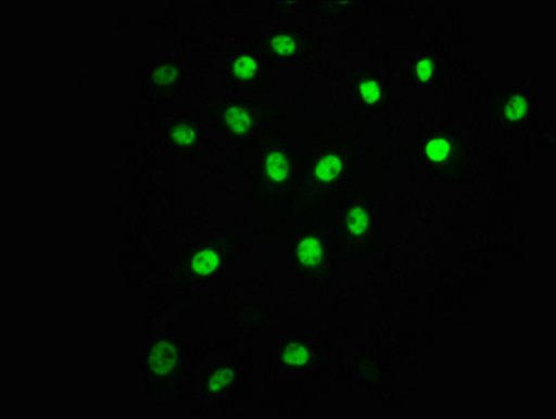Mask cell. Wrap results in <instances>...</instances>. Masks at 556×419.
Segmentation results:
<instances>
[{
    "label": "cell",
    "mask_w": 556,
    "mask_h": 419,
    "mask_svg": "<svg viewBox=\"0 0 556 419\" xmlns=\"http://www.w3.org/2000/svg\"><path fill=\"white\" fill-rule=\"evenodd\" d=\"M358 150L345 140L315 144L301 161L299 183L292 194L291 217L324 212L354 178Z\"/></svg>",
    "instance_id": "6da1fadb"
},
{
    "label": "cell",
    "mask_w": 556,
    "mask_h": 419,
    "mask_svg": "<svg viewBox=\"0 0 556 419\" xmlns=\"http://www.w3.org/2000/svg\"><path fill=\"white\" fill-rule=\"evenodd\" d=\"M301 174V158L285 136L265 131L257 145V183L252 199L280 204L292 198Z\"/></svg>",
    "instance_id": "7a4b0ae2"
},
{
    "label": "cell",
    "mask_w": 556,
    "mask_h": 419,
    "mask_svg": "<svg viewBox=\"0 0 556 419\" xmlns=\"http://www.w3.org/2000/svg\"><path fill=\"white\" fill-rule=\"evenodd\" d=\"M380 247V221L367 187L355 190L341 216L338 261L364 262L377 255Z\"/></svg>",
    "instance_id": "3957f363"
},
{
    "label": "cell",
    "mask_w": 556,
    "mask_h": 419,
    "mask_svg": "<svg viewBox=\"0 0 556 419\" xmlns=\"http://www.w3.org/2000/svg\"><path fill=\"white\" fill-rule=\"evenodd\" d=\"M239 241V232L227 230L193 243L170 270L169 280L178 287H197L217 280L227 270Z\"/></svg>",
    "instance_id": "277c9868"
},
{
    "label": "cell",
    "mask_w": 556,
    "mask_h": 419,
    "mask_svg": "<svg viewBox=\"0 0 556 419\" xmlns=\"http://www.w3.org/2000/svg\"><path fill=\"white\" fill-rule=\"evenodd\" d=\"M287 256L301 279L315 284H328L334 267L329 228L318 218L300 224L292 232Z\"/></svg>",
    "instance_id": "5b68a950"
},
{
    "label": "cell",
    "mask_w": 556,
    "mask_h": 419,
    "mask_svg": "<svg viewBox=\"0 0 556 419\" xmlns=\"http://www.w3.org/2000/svg\"><path fill=\"white\" fill-rule=\"evenodd\" d=\"M204 110L238 150L251 143L258 131L281 114V106L276 104L227 99L206 100Z\"/></svg>",
    "instance_id": "8992f818"
},
{
    "label": "cell",
    "mask_w": 556,
    "mask_h": 419,
    "mask_svg": "<svg viewBox=\"0 0 556 419\" xmlns=\"http://www.w3.org/2000/svg\"><path fill=\"white\" fill-rule=\"evenodd\" d=\"M418 155L438 178L462 179L470 168L465 141L448 129L428 131L418 145Z\"/></svg>",
    "instance_id": "52a82bcc"
},
{
    "label": "cell",
    "mask_w": 556,
    "mask_h": 419,
    "mask_svg": "<svg viewBox=\"0 0 556 419\" xmlns=\"http://www.w3.org/2000/svg\"><path fill=\"white\" fill-rule=\"evenodd\" d=\"M144 373L150 389L161 397H170L185 377L182 348L170 335H160L149 345Z\"/></svg>",
    "instance_id": "ba28073f"
},
{
    "label": "cell",
    "mask_w": 556,
    "mask_h": 419,
    "mask_svg": "<svg viewBox=\"0 0 556 419\" xmlns=\"http://www.w3.org/2000/svg\"><path fill=\"white\" fill-rule=\"evenodd\" d=\"M258 56L276 62H296L320 51L318 42L308 33L299 28H282L266 34L261 41L253 47Z\"/></svg>",
    "instance_id": "9c48e42d"
},
{
    "label": "cell",
    "mask_w": 556,
    "mask_h": 419,
    "mask_svg": "<svg viewBox=\"0 0 556 419\" xmlns=\"http://www.w3.org/2000/svg\"><path fill=\"white\" fill-rule=\"evenodd\" d=\"M219 72L233 89L247 92L266 90V63L255 51L236 48L227 52L223 56Z\"/></svg>",
    "instance_id": "30bf717a"
},
{
    "label": "cell",
    "mask_w": 556,
    "mask_h": 419,
    "mask_svg": "<svg viewBox=\"0 0 556 419\" xmlns=\"http://www.w3.org/2000/svg\"><path fill=\"white\" fill-rule=\"evenodd\" d=\"M488 109H490L492 118L502 128L507 130L525 129L535 119V91L531 87L507 89L494 97Z\"/></svg>",
    "instance_id": "8fae6325"
},
{
    "label": "cell",
    "mask_w": 556,
    "mask_h": 419,
    "mask_svg": "<svg viewBox=\"0 0 556 419\" xmlns=\"http://www.w3.org/2000/svg\"><path fill=\"white\" fill-rule=\"evenodd\" d=\"M351 94L361 110L378 112L387 109L390 102L389 82L368 67H358L348 73Z\"/></svg>",
    "instance_id": "7c38bea8"
},
{
    "label": "cell",
    "mask_w": 556,
    "mask_h": 419,
    "mask_svg": "<svg viewBox=\"0 0 556 419\" xmlns=\"http://www.w3.org/2000/svg\"><path fill=\"white\" fill-rule=\"evenodd\" d=\"M276 355L282 367L292 370H308L320 360L319 351L315 348L312 340L302 335H290L282 340Z\"/></svg>",
    "instance_id": "4fadbf2b"
},
{
    "label": "cell",
    "mask_w": 556,
    "mask_h": 419,
    "mask_svg": "<svg viewBox=\"0 0 556 419\" xmlns=\"http://www.w3.org/2000/svg\"><path fill=\"white\" fill-rule=\"evenodd\" d=\"M167 130V140L170 149L177 153L187 155H194L202 148V124L197 118H185L169 120L165 125Z\"/></svg>",
    "instance_id": "5bb4252c"
},
{
    "label": "cell",
    "mask_w": 556,
    "mask_h": 419,
    "mask_svg": "<svg viewBox=\"0 0 556 419\" xmlns=\"http://www.w3.org/2000/svg\"><path fill=\"white\" fill-rule=\"evenodd\" d=\"M151 89L164 100H174L184 82V71L178 62L165 61L149 71Z\"/></svg>",
    "instance_id": "9a60e30c"
},
{
    "label": "cell",
    "mask_w": 556,
    "mask_h": 419,
    "mask_svg": "<svg viewBox=\"0 0 556 419\" xmlns=\"http://www.w3.org/2000/svg\"><path fill=\"white\" fill-rule=\"evenodd\" d=\"M241 369H239L232 360L214 365L213 368H210L207 372L204 373L202 380L204 396L212 399H223L233 384L241 379Z\"/></svg>",
    "instance_id": "2e32d148"
},
{
    "label": "cell",
    "mask_w": 556,
    "mask_h": 419,
    "mask_svg": "<svg viewBox=\"0 0 556 419\" xmlns=\"http://www.w3.org/2000/svg\"><path fill=\"white\" fill-rule=\"evenodd\" d=\"M441 77V62L433 53L414 58L407 69V79L417 89H432Z\"/></svg>",
    "instance_id": "e0dca14e"
}]
</instances>
